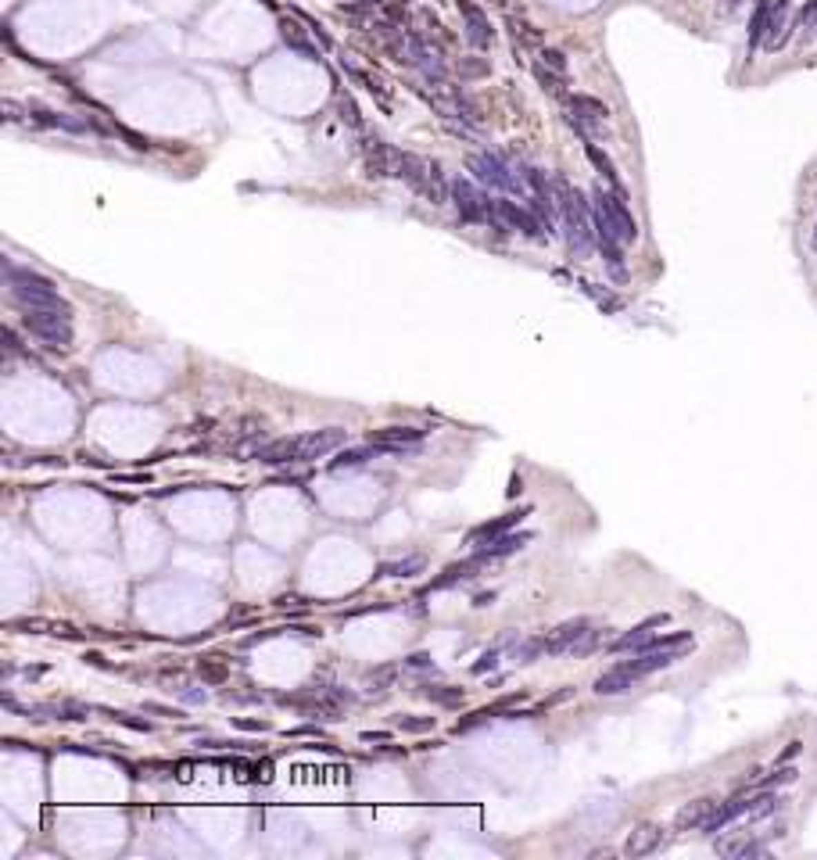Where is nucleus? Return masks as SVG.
<instances>
[{"label": "nucleus", "mask_w": 817, "mask_h": 860, "mask_svg": "<svg viewBox=\"0 0 817 860\" xmlns=\"http://www.w3.org/2000/svg\"><path fill=\"white\" fill-rule=\"evenodd\" d=\"M398 728L420 735V731H430V728H434V717H402V721H398Z\"/></svg>", "instance_id": "32"}, {"label": "nucleus", "mask_w": 817, "mask_h": 860, "mask_svg": "<svg viewBox=\"0 0 817 860\" xmlns=\"http://www.w3.org/2000/svg\"><path fill=\"white\" fill-rule=\"evenodd\" d=\"M495 4H505V0H495Z\"/></svg>", "instance_id": "41"}, {"label": "nucleus", "mask_w": 817, "mask_h": 860, "mask_svg": "<svg viewBox=\"0 0 817 860\" xmlns=\"http://www.w3.org/2000/svg\"><path fill=\"white\" fill-rule=\"evenodd\" d=\"M416 570H423V555H409V560H402V563H391V566H384V573H387V577H412Z\"/></svg>", "instance_id": "29"}, {"label": "nucleus", "mask_w": 817, "mask_h": 860, "mask_svg": "<svg viewBox=\"0 0 817 860\" xmlns=\"http://www.w3.org/2000/svg\"><path fill=\"white\" fill-rule=\"evenodd\" d=\"M402 179L416 190L423 194L430 205H445L452 201V183L445 179L441 165L430 158H420V154H405V165H402Z\"/></svg>", "instance_id": "7"}, {"label": "nucleus", "mask_w": 817, "mask_h": 860, "mask_svg": "<svg viewBox=\"0 0 817 860\" xmlns=\"http://www.w3.org/2000/svg\"><path fill=\"white\" fill-rule=\"evenodd\" d=\"M685 653H688V649H642L634 659H624V663H616V667H609L606 674H598V677H595V695H621V692H631L642 677H649V674H656V670L670 667V663L681 659Z\"/></svg>", "instance_id": "3"}, {"label": "nucleus", "mask_w": 817, "mask_h": 860, "mask_svg": "<svg viewBox=\"0 0 817 860\" xmlns=\"http://www.w3.org/2000/svg\"><path fill=\"white\" fill-rule=\"evenodd\" d=\"M427 695L434 699V703H441V706H456L459 699H463V688H452V685H430V688H427Z\"/></svg>", "instance_id": "30"}, {"label": "nucleus", "mask_w": 817, "mask_h": 860, "mask_svg": "<svg viewBox=\"0 0 817 860\" xmlns=\"http://www.w3.org/2000/svg\"><path fill=\"white\" fill-rule=\"evenodd\" d=\"M362 158H366V172L373 179H402L405 154L391 147L387 140H366L362 143Z\"/></svg>", "instance_id": "11"}, {"label": "nucleus", "mask_w": 817, "mask_h": 860, "mask_svg": "<svg viewBox=\"0 0 817 860\" xmlns=\"http://www.w3.org/2000/svg\"><path fill=\"white\" fill-rule=\"evenodd\" d=\"M531 509L523 506V509H513V513H502V516H495V520H487V524H481V527H474L466 534V542L470 545H484V542H492V538H502V534H510V527H516L523 516H527Z\"/></svg>", "instance_id": "16"}, {"label": "nucleus", "mask_w": 817, "mask_h": 860, "mask_svg": "<svg viewBox=\"0 0 817 860\" xmlns=\"http://www.w3.org/2000/svg\"><path fill=\"white\" fill-rule=\"evenodd\" d=\"M495 659H498V649H495V653H487V656L477 663V667H474V674H484L487 667H495Z\"/></svg>", "instance_id": "37"}, {"label": "nucleus", "mask_w": 817, "mask_h": 860, "mask_svg": "<svg viewBox=\"0 0 817 860\" xmlns=\"http://www.w3.org/2000/svg\"><path fill=\"white\" fill-rule=\"evenodd\" d=\"M405 667L423 670V667H430V656H427V653H416V656H409V659H405Z\"/></svg>", "instance_id": "36"}, {"label": "nucleus", "mask_w": 817, "mask_h": 860, "mask_svg": "<svg viewBox=\"0 0 817 860\" xmlns=\"http://www.w3.org/2000/svg\"><path fill=\"white\" fill-rule=\"evenodd\" d=\"M527 542H531V534H502V538H492V542L477 545V549H474V555H477V560L487 566V563H495V560H505V555L520 552Z\"/></svg>", "instance_id": "18"}, {"label": "nucleus", "mask_w": 817, "mask_h": 860, "mask_svg": "<svg viewBox=\"0 0 817 860\" xmlns=\"http://www.w3.org/2000/svg\"><path fill=\"white\" fill-rule=\"evenodd\" d=\"M280 36H283V43L290 47V50H298L301 58H308V61H316L319 58V50L308 43V36H305V29L294 22V18H280Z\"/></svg>", "instance_id": "22"}, {"label": "nucleus", "mask_w": 817, "mask_h": 860, "mask_svg": "<svg viewBox=\"0 0 817 860\" xmlns=\"http://www.w3.org/2000/svg\"><path fill=\"white\" fill-rule=\"evenodd\" d=\"M22 312V327L43 340L50 348H68L72 345V316L68 309H18Z\"/></svg>", "instance_id": "8"}, {"label": "nucleus", "mask_w": 817, "mask_h": 860, "mask_svg": "<svg viewBox=\"0 0 817 860\" xmlns=\"http://www.w3.org/2000/svg\"><path fill=\"white\" fill-rule=\"evenodd\" d=\"M588 158H592V161H595V165H598V172H603V176H606V183H609V190H621V194H624V187H621V179H616V172H613V161H609V158H606L603 151H598V147H595V143H588Z\"/></svg>", "instance_id": "28"}, {"label": "nucleus", "mask_w": 817, "mask_h": 860, "mask_svg": "<svg viewBox=\"0 0 817 860\" xmlns=\"http://www.w3.org/2000/svg\"><path fill=\"white\" fill-rule=\"evenodd\" d=\"M341 119L348 122V125H355V130L362 125V122H359V108H355V104L348 101V97H341Z\"/></svg>", "instance_id": "35"}, {"label": "nucleus", "mask_w": 817, "mask_h": 860, "mask_svg": "<svg viewBox=\"0 0 817 860\" xmlns=\"http://www.w3.org/2000/svg\"><path fill=\"white\" fill-rule=\"evenodd\" d=\"M792 36V0H771L767 11V32H764V50H782Z\"/></svg>", "instance_id": "14"}, {"label": "nucleus", "mask_w": 817, "mask_h": 860, "mask_svg": "<svg viewBox=\"0 0 817 860\" xmlns=\"http://www.w3.org/2000/svg\"><path fill=\"white\" fill-rule=\"evenodd\" d=\"M800 29L803 32H814L817 36V0H810V4L800 11Z\"/></svg>", "instance_id": "33"}, {"label": "nucleus", "mask_w": 817, "mask_h": 860, "mask_svg": "<svg viewBox=\"0 0 817 860\" xmlns=\"http://www.w3.org/2000/svg\"><path fill=\"white\" fill-rule=\"evenodd\" d=\"M201 677H205V681H212V685H219V681H226V667H219V663H208V659H201Z\"/></svg>", "instance_id": "34"}, {"label": "nucleus", "mask_w": 817, "mask_h": 860, "mask_svg": "<svg viewBox=\"0 0 817 860\" xmlns=\"http://www.w3.org/2000/svg\"><path fill=\"white\" fill-rule=\"evenodd\" d=\"M595 642H598V635L592 631L588 620H567V624H559L556 631H549V635H538V638H531V642L516 645V659H520V663H531V659H538V656L592 653Z\"/></svg>", "instance_id": "4"}, {"label": "nucleus", "mask_w": 817, "mask_h": 860, "mask_svg": "<svg viewBox=\"0 0 817 860\" xmlns=\"http://www.w3.org/2000/svg\"><path fill=\"white\" fill-rule=\"evenodd\" d=\"M394 677H398V667H394V663H387V667H380V670H373V674L366 677V692H370V695L387 692V688L394 685Z\"/></svg>", "instance_id": "27"}, {"label": "nucleus", "mask_w": 817, "mask_h": 860, "mask_svg": "<svg viewBox=\"0 0 817 860\" xmlns=\"http://www.w3.org/2000/svg\"><path fill=\"white\" fill-rule=\"evenodd\" d=\"M552 197L559 212V226L567 233V244L577 258H588L595 247V226H592V205L581 197L567 179H552Z\"/></svg>", "instance_id": "1"}, {"label": "nucleus", "mask_w": 817, "mask_h": 860, "mask_svg": "<svg viewBox=\"0 0 817 860\" xmlns=\"http://www.w3.org/2000/svg\"><path fill=\"white\" fill-rule=\"evenodd\" d=\"M470 169L477 172V179L484 187H492V190H502V194H520L523 201L531 197V190H527V176H520L510 161L505 158H498V154H477L474 161H470Z\"/></svg>", "instance_id": "9"}, {"label": "nucleus", "mask_w": 817, "mask_h": 860, "mask_svg": "<svg viewBox=\"0 0 817 860\" xmlns=\"http://www.w3.org/2000/svg\"><path fill=\"white\" fill-rule=\"evenodd\" d=\"M760 770H753V778H749V785L753 788H774V785H789V781H796L800 778V770L796 767H778L774 775H767V778H756Z\"/></svg>", "instance_id": "26"}, {"label": "nucleus", "mask_w": 817, "mask_h": 860, "mask_svg": "<svg viewBox=\"0 0 817 860\" xmlns=\"http://www.w3.org/2000/svg\"><path fill=\"white\" fill-rule=\"evenodd\" d=\"M370 441L391 448V455H394V452H405L409 444H420L423 441V430H416V427H384V430H373Z\"/></svg>", "instance_id": "20"}, {"label": "nucleus", "mask_w": 817, "mask_h": 860, "mask_svg": "<svg viewBox=\"0 0 817 860\" xmlns=\"http://www.w3.org/2000/svg\"><path fill=\"white\" fill-rule=\"evenodd\" d=\"M714 810H717V799L714 796H703V799L685 803L681 810L674 814V832H703V824L710 821Z\"/></svg>", "instance_id": "15"}, {"label": "nucleus", "mask_w": 817, "mask_h": 860, "mask_svg": "<svg viewBox=\"0 0 817 860\" xmlns=\"http://www.w3.org/2000/svg\"><path fill=\"white\" fill-rule=\"evenodd\" d=\"M538 65H545L549 72H556V76H567V58H563L559 50H552V47L541 50V61H538Z\"/></svg>", "instance_id": "31"}, {"label": "nucleus", "mask_w": 817, "mask_h": 860, "mask_svg": "<svg viewBox=\"0 0 817 860\" xmlns=\"http://www.w3.org/2000/svg\"><path fill=\"white\" fill-rule=\"evenodd\" d=\"M459 11H463V18H466V36H470V43L481 47V50L492 47V25H487L484 11L474 8V4H463V0H459Z\"/></svg>", "instance_id": "21"}, {"label": "nucleus", "mask_w": 817, "mask_h": 860, "mask_svg": "<svg viewBox=\"0 0 817 860\" xmlns=\"http://www.w3.org/2000/svg\"><path fill=\"white\" fill-rule=\"evenodd\" d=\"M663 624H667V613H652L649 620L634 624L627 635H621L616 642H609V649H613V653H627V649H634V653H638L642 645H645V642H649L652 635H656V627H663Z\"/></svg>", "instance_id": "17"}, {"label": "nucleus", "mask_w": 817, "mask_h": 860, "mask_svg": "<svg viewBox=\"0 0 817 860\" xmlns=\"http://www.w3.org/2000/svg\"><path fill=\"white\" fill-rule=\"evenodd\" d=\"M4 276H8V294L18 309H68L61 301V294L54 291V283L40 273H32V269L8 262Z\"/></svg>", "instance_id": "5"}, {"label": "nucleus", "mask_w": 817, "mask_h": 860, "mask_svg": "<svg viewBox=\"0 0 817 860\" xmlns=\"http://www.w3.org/2000/svg\"><path fill=\"white\" fill-rule=\"evenodd\" d=\"M660 846H663V828H660V824H652V821H645V824H638V828L627 835L624 853L627 857H649V853H656Z\"/></svg>", "instance_id": "19"}, {"label": "nucleus", "mask_w": 817, "mask_h": 860, "mask_svg": "<svg viewBox=\"0 0 817 860\" xmlns=\"http://www.w3.org/2000/svg\"><path fill=\"white\" fill-rule=\"evenodd\" d=\"M738 4H742V0H724V8H738Z\"/></svg>", "instance_id": "40"}, {"label": "nucleus", "mask_w": 817, "mask_h": 860, "mask_svg": "<svg viewBox=\"0 0 817 860\" xmlns=\"http://www.w3.org/2000/svg\"><path fill=\"white\" fill-rule=\"evenodd\" d=\"M717 853L732 860H749V857H767V846L756 839H724L717 842Z\"/></svg>", "instance_id": "24"}, {"label": "nucleus", "mask_w": 817, "mask_h": 860, "mask_svg": "<svg viewBox=\"0 0 817 860\" xmlns=\"http://www.w3.org/2000/svg\"><path fill=\"white\" fill-rule=\"evenodd\" d=\"M452 205H456L463 223H484L498 233H510L498 219V201H492L484 190H477V183L470 179H452Z\"/></svg>", "instance_id": "6"}, {"label": "nucleus", "mask_w": 817, "mask_h": 860, "mask_svg": "<svg viewBox=\"0 0 817 860\" xmlns=\"http://www.w3.org/2000/svg\"><path fill=\"white\" fill-rule=\"evenodd\" d=\"M384 452H391V448H384V444H376V441H370V444H362V448H348V452H341L334 462H330V470H352V466H366L370 459H376V455H384Z\"/></svg>", "instance_id": "23"}, {"label": "nucleus", "mask_w": 817, "mask_h": 860, "mask_svg": "<svg viewBox=\"0 0 817 860\" xmlns=\"http://www.w3.org/2000/svg\"><path fill=\"white\" fill-rule=\"evenodd\" d=\"M767 11H771V0H760L756 11H753V22H749V50L764 47V32H767Z\"/></svg>", "instance_id": "25"}, {"label": "nucleus", "mask_w": 817, "mask_h": 860, "mask_svg": "<svg viewBox=\"0 0 817 860\" xmlns=\"http://www.w3.org/2000/svg\"><path fill=\"white\" fill-rule=\"evenodd\" d=\"M498 219H502L505 229H520V233H527V237H534V240H541L545 229H549L531 205L510 201V197H498Z\"/></svg>", "instance_id": "12"}, {"label": "nucleus", "mask_w": 817, "mask_h": 860, "mask_svg": "<svg viewBox=\"0 0 817 860\" xmlns=\"http://www.w3.org/2000/svg\"><path fill=\"white\" fill-rule=\"evenodd\" d=\"M606 119H609V108H606L603 101H595V97H588V94H574V97H570V122H574L585 136H592V133L603 130Z\"/></svg>", "instance_id": "13"}, {"label": "nucleus", "mask_w": 817, "mask_h": 860, "mask_svg": "<svg viewBox=\"0 0 817 860\" xmlns=\"http://www.w3.org/2000/svg\"><path fill=\"white\" fill-rule=\"evenodd\" d=\"M344 430L341 427H330V430H312V434H301V438H280L265 448H259L255 459L265 462V466H283V462H312V459H323L337 452L344 444Z\"/></svg>", "instance_id": "2"}, {"label": "nucleus", "mask_w": 817, "mask_h": 860, "mask_svg": "<svg viewBox=\"0 0 817 860\" xmlns=\"http://www.w3.org/2000/svg\"><path fill=\"white\" fill-rule=\"evenodd\" d=\"M592 201L609 215V223L616 226V233H621L624 244H631L634 237H638V223H634V215H631V208H627V194L595 187V190H592Z\"/></svg>", "instance_id": "10"}, {"label": "nucleus", "mask_w": 817, "mask_h": 860, "mask_svg": "<svg viewBox=\"0 0 817 860\" xmlns=\"http://www.w3.org/2000/svg\"><path fill=\"white\" fill-rule=\"evenodd\" d=\"M814 244H817V233H814Z\"/></svg>", "instance_id": "42"}, {"label": "nucleus", "mask_w": 817, "mask_h": 860, "mask_svg": "<svg viewBox=\"0 0 817 860\" xmlns=\"http://www.w3.org/2000/svg\"><path fill=\"white\" fill-rule=\"evenodd\" d=\"M800 749H803V746H800V742H789V749H785V752H782V760H789V757H796V752H800Z\"/></svg>", "instance_id": "39"}, {"label": "nucleus", "mask_w": 817, "mask_h": 860, "mask_svg": "<svg viewBox=\"0 0 817 860\" xmlns=\"http://www.w3.org/2000/svg\"><path fill=\"white\" fill-rule=\"evenodd\" d=\"M237 728H248V731H265L269 724H265V721H237Z\"/></svg>", "instance_id": "38"}]
</instances>
